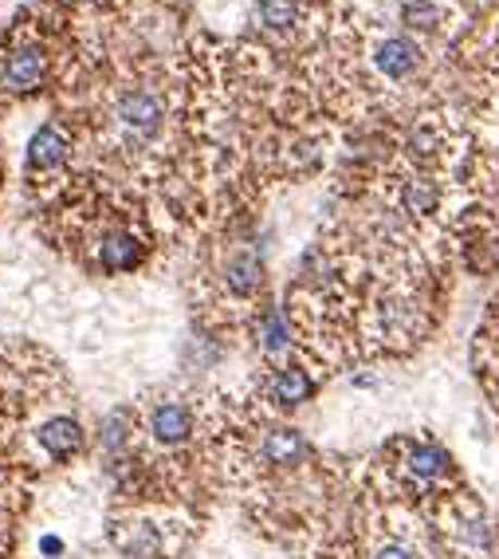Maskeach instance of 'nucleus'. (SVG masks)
<instances>
[{"label":"nucleus","mask_w":499,"mask_h":559,"mask_svg":"<svg viewBox=\"0 0 499 559\" xmlns=\"http://www.w3.org/2000/svg\"><path fill=\"white\" fill-rule=\"evenodd\" d=\"M170 119H174V99L162 75H123L102 95V146L114 158H123L126 166H142L146 158L162 154Z\"/></svg>","instance_id":"1"},{"label":"nucleus","mask_w":499,"mask_h":559,"mask_svg":"<svg viewBox=\"0 0 499 559\" xmlns=\"http://www.w3.org/2000/svg\"><path fill=\"white\" fill-rule=\"evenodd\" d=\"M55 40L40 21L16 16L0 32V99H32L55 79Z\"/></svg>","instance_id":"2"},{"label":"nucleus","mask_w":499,"mask_h":559,"mask_svg":"<svg viewBox=\"0 0 499 559\" xmlns=\"http://www.w3.org/2000/svg\"><path fill=\"white\" fill-rule=\"evenodd\" d=\"M75 240H79L87 264L107 276L142 269L150 257V233L134 225L130 218H111V213H87L75 221Z\"/></svg>","instance_id":"3"},{"label":"nucleus","mask_w":499,"mask_h":559,"mask_svg":"<svg viewBox=\"0 0 499 559\" xmlns=\"http://www.w3.org/2000/svg\"><path fill=\"white\" fill-rule=\"evenodd\" d=\"M75 158V135L60 119H48L32 131L28 138V150H24V166H28L32 182H40V177H55V174H67Z\"/></svg>","instance_id":"4"},{"label":"nucleus","mask_w":499,"mask_h":559,"mask_svg":"<svg viewBox=\"0 0 499 559\" xmlns=\"http://www.w3.org/2000/svg\"><path fill=\"white\" fill-rule=\"evenodd\" d=\"M216 284L225 291L228 300L236 303H252L260 291H264V257L245 245V240H236L233 249L221 257V269H216Z\"/></svg>","instance_id":"5"},{"label":"nucleus","mask_w":499,"mask_h":559,"mask_svg":"<svg viewBox=\"0 0 499 559\" xmlns=\"http://www.w3.org/2000/svg\"><path fill=\"white\" fill-rule=\"evenodd\" d=\"M107 539H111V548L123 559H170V544H165L162 529L146 517L111 520Z\"/></svg>","instance_id":"6"},{"label":"nucleus","mask_w":499,"mask_h":559,"mask_svg":"<svg viewBox=\"0 0 499 559\" xmlns=\"http://www.w3.org/2000/svg\"><path fill=\"white\" fill-rule=\"evenodd\" d=\"M370 60H374L377 75H386L394 84H406V79H413L421 72L425 52H421V44L413 36H406V32H386V36L374 40Z\"/></svg>","instance_id":"7"},{"label":"nucleus","mask_w":499,"mask_h":559,"mask_svg":"<svg viewBox=\"0 0 499 559\" xmlns=\"http://www.w3.org/2000/svg\"><path fill=\"white\" fill-rule=\"evenodd\" d=\"M146 430H150L153 442L165 449L185 446V442L197 434L194 406L182 402V398H158V402L150 406V414H146Z\"/></svg>","instance_id":"8"},{"label":"nucleus","mask_w":499,"mask_h":559,"mask_svg":"<svg viewBox=\"0 0 499 559\" xmlns=\"http://www.w3.org/2000/svg\"><path fill=\"white\" fill-rule=\"evenodd\" d=\"M255 457L272 469H296L311 457V442L299 434L296 425H279V422L260 425V434H255Z\"/></svg>","instance_id":"9"},{"label":"nucleus","mask_w":499,"mask_h":559,"mask_svg":"<svg viewBox=\"0 0 499 559\" xmlns=\"http://www.w3.org/2000/svg\"><path fill=\"white\" fill-rule=\"evenodd\" d=\"M252 339L255 347L267 355V359H279L296 347V327L287 320L284 303H264V308L252 315Z\"/></svg>","instance_id":"10"},{"label":"nucleus","mask_w":499,"mask_h":559,"mask_svg":"<svg viewBox=\"0 0 499 559\" xmlns=\"http://www.w3.org/2000/svg\"><path fill=\"white\" fill-rule=\"evenodd\" d=\"M315 394V378L296 363L272 367L264 378V398L279 410H291V406H303L307 398Z\"/></svg>","instance_id":"11"},{"label":"nucleus","mask_w":499,"mask_h":559,"mask_svg":"<svg viewBox=\"0 0 499 559\" xmlns=\"http://www.w3.org/2000/svg\"><path fill=\"white\" fill-rule=\"evenodd\" d=\"M36 446L51 457V461H67L83 449V425L72 414H51L36 425Z\"/></svg>","instance_id":"12"},{"label":"nucleus","mask_w":499,"mask_h":559,"mask_svg":"<svg viewBox=\"0 0 499 559\" xmlns=\"http://www.w3.org/2000/svg\"><path fill=\"white\" fill-rule=\"evenodd\" d=\"M401 469L417 485H437V481H445L452 473V457L440 446H433V442H409L406 457H401Z\"/></svg>","instance_id":"13"},{"label":"nucleus","mask_w":499,"mask_h":559,"mask_svg":"<svg viewBox=\"0 0 499 559\" xmlns=\"http://www.w3.org/2000/svg\"><path fill=\"white\" fill-rule=\"evenodd\" d=\"M307 21L303 0H252V24L267 36H287Z\"/></svg>","instance_id":"14"},{"label":"nucleus","mask_w":499,"mask_h":559,"mask_svg":"<svg viewBox=\"0 0 499 559\" xmlns=\"http://www.w3.org/2000/svg\"><path fill=\"white\" fill-rule=\"evenodd\" d=\"M134 410L130 406H118V410H111V414L102 418V430H99V449L107 457H126V449L134 446Z\"/></svg>","instance_id":"15"},{"label":"nucleus","mask_w":499,"mask_h":559,"mask_svg":"<svg viewBox=\"0 0 499 559\" xmlns=\"http://www.w3.org/2000/svg\"><path fill=\"white\" fill-rule=\"evenodd\" d=\"M398 206L406 218H433L440 206V189L433 186V177H406L398 189Z\"/></svg>","instance_id":"16"},{"label":"nucleus","mask_w":499,"mask_h":559,"mask_svg":"<svg viewBox=\"0 0 499 559\" xmlns=\"http://www.w3.org/2000/svg\"><path fill=\"white\" fill-rule=\"evenodd\" d=\"M401 24L413 32H437L445 24V4H437V0H401Z\"/></svg>","instance_id":"17"},{"label":"nucleus","mask_w":499,"mask_h":559,"mask_svg":"<svg viewBox=\"0 0 499 559\" xmlns=\"http://www.w3.org/2000/svg\"><path fill=\"white\" fill-rule=\"evenodd\" d=\"M374 559H413V556H409V548H401V544H386Z\"/></svg>","instance_id":"18"},{"label":"nucleus","mask_w":499,"mask_h":559,"mask_svg":"<svg viewBox=\"0 0 499 559\" xmlns=\"http://www.w3.org/2000/svg\"><path fill=\"white\" fill-rule=\"evenodd\" d=\"M40 544H43V551H48V556H51V559L60 556V548H63V544H60V539H55V536H43V539H40Z\"/></svg>","instance_id":"19"},{"label":"nucleus","mask_w":499,"mask_h":559,"mask_svg":"<svg viewBox=\"0 0 499 559\" xmlns=\"http://www.w3.org/2000/svg\"><path fill=\"white\" fill-rule=\"evenodd\" d=\"M67 4H91V9H111L114 0H63V9H67Z\"/></svg>","instance_id":"20"},{"label":"nucleus","mask_w":499,"mask_h":559,"mask_svg":"<svg viewBox=\"0 0 499 559\" xmlns=\"http://www.w3.org/2000/svg\"><path fill=\"white\" fill-rule=\"evenodd\" d=\"M9 548H12V536L4 532V524H0V559L9 556Z\"/></svg>","instance_id":"21"},{"label":"nucleus","mask_w":499,"mask_h":559,"mask_svg":"<svg viewBox=\"0 0 499 559\" xmlns=\"http://www.w3.org/2000/svg\"><path fill=\"white\" fill-rule=\"evenodd\" d=\"M469 4H476V9H479V4H491V0H469Z\"/></svg>","instance_id":"22"}]
</instances>
